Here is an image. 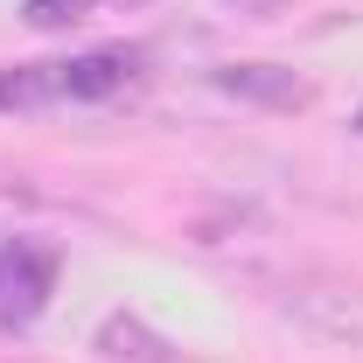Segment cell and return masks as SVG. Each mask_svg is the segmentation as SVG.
<instances>
[{
    "label": "cell",
    "mask_w": 363,
    "mask_h": 363,
    "mask_svg": "<svg viewBox=\"0 0 363 363\" xmlns=\"http://www.w3.org/2000/svg\"><path fill=\"white\" fill-rule=\"evenodd\" d=\"M56 272H63V252L43 245V238H7L0 245V328H35L56 294Z\"/></svg>",
    "instance_id": "6da1fadb"
},
{
    "label": "cell",
    "mask_w": 363,
    "mask_h": 363,
    "mask_svg": "<svg viewBox=\"0 0 363 363\" xmlns=\"http://www.w3.org/2000/svg\"><path fill=\"white\" fill-rule=\"evenodd\" d=\"M217 91L245 98V105H266V112H301L315 98V84L301 70H286V63H224L217 70Z\"/></svg>",
    "instance_id": "7a4b0ae2"
},
{
    "label": "cell",
    "mask_w": 363,
    "mask_h": 363,
    "mask_svg": "<svg viewBox=\"0 0 363 363\" xmlns=\"http://www.w3.org/2000/svg\"><path fill=\"white\" fill-rule=\"evenodd\" d=\"M286 315L315 321L328 335H363V294L357 286H335V279H315V286L286 294Z\"/></svg>",
    "instance_id": "3957f363"
},
{
    "label": "cell",
    "mask_w": 363,
    "mask_h": 363,
    "mask_svg": "<svg viewBox=\"0 0 363 363\" xmlns=\"http://www.w3.org/2000/svg\"><path fill=\"white\" fill-rule=\"evenodd\" d=\"M98 357L105 363H182L175 342L161 328H147L140 315H105L98 321Z\"/></svg>",
    "instance_id": "277c9868"
},
{
    "label": "cell",
    "mask_w": 363,
    "mask_h": 363,
    "mask_svg": "<svg viewBox=\"0 0 363 363\" xmlns=\"http://www.w3.org/2000/svg\"><path fill=\"white\" fill-rule=\"evenodd\" d=\"M126 77H133V56L126 49H91L77 63H63V98H112Z\"/></svg>",
    "instance_id": "5b68a950"
},
{
    "label": "cell",
    "mask_w": 363,
    "mask_h": 363,
    "mask_svg": "<svg viewBox=\"0 0 363 363\" xmlns=\"http://www.w3.org/2000/svg\"><path fill=\"white\" fill-rule=\"evenodd\" d=\"M49 98H63V63H14V70H0V112H35Z\"/></svg>",
    "instance_id": "8992f818"
},
{
    "label": "cell",
    "mask_w": 363,
    "mask_h": 363,
    "mask_svg": "<svg viewBox=\"0 0 363 363\" xmlns=\"http://www.w3.org/2000/svg\"><path fill=\"white\" fill-rule=\"evenodd\" d=\"M98 0H21V21L28 28H70V21H84Z\"/></svg>",
    "instance_id": "52a82bcc"
},
{
    "label": "cell",
    "mask_w": 363,
    "mask_h": 363,
    "mask_svg": "<svg viewBox=\"0 0 363 363\" xmlns=\"http://www.w3.org/2000/svg\"><path fill=\"white\" fill-rule=\"evenodd\" d=\"M238 7H279V0H238Z\"/></svg>",
    "instance_id": "ba28073f"
},
{
    "label": "cell",
    "mask_w": 363,
    "mask_h": 363,
    "mask_svg": "<svg viewBox=\"0 0 363 363\" xmlns=\"http://www.w3.org/2000/svg\"><path fill=\"white\" fill-rule=\"evenodd\" d=\"M357 133H363V112H357Z\"/></svg>",
    "instance_id": "9c48e42d"
}]
</instances>
